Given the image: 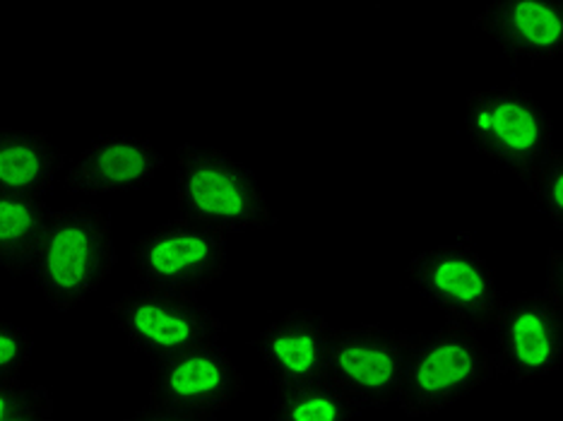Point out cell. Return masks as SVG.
<instances>
[{"mask_svg": "<svg viewBox=\"0 0 563 421\" xmlns=\"http://www.w3.org/2000/svg\"><path fill=\"white\" fill-rule=\"evenodd\" d=\"M131 267L140 287L196 299L224 275L227 236L178 217L133 241Z\"/></svg>", "mask_w": 563, "mask_h": 421, "instance_id": "6", "label": "cell"}, {"mask_svg": "<svg viewBox=\"0 0 563 421\" xmlns=\"http://www.w3.org/2000/svg\"><path fill=\"white\" fill-rule=\"evenodd\" d=\"M330 344L332 325L306 306L277 318L253 340L275 388L328 376Z\"/></svg>", "mask_w": 563, "mask_h": 421, "instance_id": "13", "label": "cell"}, {"mask_svg": "<svg viewBox=\"0 0 563 421\" xmlns=\"http://www.w3.org/2000/svg\"><path fill=\"white\" fill-rule=\"evenodd\" d=\"M164 169L162 152L145 137L101 135L73 159L66 188L75 196L133 193L147 188Z\"/></svg>", "mask_w": 563, "mask_h": 421, "instance_id": "11", "label": "cell"}, {"mask_svg": "<svg viewBox=\"0 0 563 421\" xmlns=\"http://www.w3.org/2000/svg\"><path fill=\"white\" fill-rule=\"evenodd\" d=\"M510 63H549L563 54L561 0H498L472 20Z\"/></svg>", "mask_w": 563, "mask_h": 421, "instance_id": "12", "label": "cell"}, {"mask_svg": "<svg viewBox=\"0 0 563 421\" xmlns=\"http://www.w3.org/2000/svg\"><path fill=\"white\" fill-rule=\"evenodd\" d=\"M8 421H56L54 398L44 386H34L27 390V398L10 414Z\"/></svg>", "mask_w": 563, "mask_h": 421, "instance_id": "19", "label": "cell"}, {"mask_svg": "<svg viewBox=\"0 0 563 421\" xmlns=\"http://www.w3.org/2000/svg\"><path fill=\"white\" fill-rule=\"evenodd\" d=\"M246 378L222 342L164 356L150 366V405L220 417L241 398Z\"/></svg>", "mask_w": 563, "mask_h": 421, "instance_id": "9", "label": "cell"}, {"mask_svg": "<svg viewBox=\"0 0 563 421\" xmlns=\"http://www.w3.org/2000/svg\"><path fill=\"white\" fill-rule=\"evenodd\" d=\"M465 131L484 157L518 178L554 152V125L544 107L516 82L477 89L467 97Z\"/></svg>", "mask_w": 563, "mask_h": 421, "instance_id": "4", "label": "cell"}, {"mask_svg": "<svg viewBox=\"0 0 563 421\" xmlns=\"http://www.w3.org/2000/svg\"><path fill=\"white\" fill-rule=\"evenodd\" d=\"M549 299L561 303V253L552 251L549 253V277H547V291Z\"/></svg>", "mask_w": 563, "mask_h": 421, "instance_id": "22", "label": "cell"}, {"mask_svg": "<svg viewBox=\"0 0 563 421\" xmlns=\"http://www.w3.org/2000/svg\"><path fill=\"white\" fill-rule=\"evenodd\" d=\"M364 407L330 376L275 390L273 421H356Z\"/></svg>", "mask_w": 563, "mask_h": 421, "instance_id": "16", "label": "cell"}, {"mask_svg": "<svg viewBox=\"0 0 563 421\" xmlns=\"http://www.w3.org/2000/svg\"><path fill=\"white\" fill-rule=\"evenodd\" d=\"M51 212L44 200L0 193V270L15 277L30 273Z\"/></svg>", "mask_w": 563, "mask_h": 421, "instance_id": "15", "label": "cell"}, {"mask_svg": "<svg viewBox=\"0 0 563 421\" xmlns=\"http://www.w3.org/2000/svg\"><path fill=\"white\" fill-rule=\"evenodd\" d=\"M66 155L51 137L24 128H0V193L36 198L54 186Z\"/></svg>", "mask_w": 563, "mask_h": 421, "instance_id": "14", "label": "cell"}, {"mask_svg": "<svg viewBox=\"0 0 563 421\" xmlns=\"http://www.w3.org/2000/svg\"><path fill=\"white\" fill-rule=\"evenodd\" d=\"M498 378L532 383L556 374L563 364L561 303L542 295H525L504 303L494 325Z\"/></svg>", "mask_w": 563, "mask_h": 421, "instance_id": "10", "label": "cell"}, {"mask_svg": "<svg viewBox=\"0 0 563 421\" xmlns=\"http://www.w3.org/2000/svg\"><path fill=\"white\" fill-rule=\"evenodd\" d=\"M407 275L419 297L441 311L451 325L486 333L504 311L506 299L494 270L467 236L419 253Z\"/></svg>", "mask_w": 563, "mask_h": 421, "instance_id": "5", "label": "cell"}, {"mask_svg": "<svg viewBox=\"0 0 563 421\" xmlns=\"http://www.w3.org/2000/svg\"><path fill=\"white\" fill-rule=\"evenodd\" d=\"M125 342L150 362L220 342L224 325L208 306L190 297L135 287L109 306Z\"/></svg>", "mask_w": 563, "mask_h": 421, "instance_id": "7", "label": "cell"}, {"mask_svg": "<svg viewBox=\"0 0 563 421\" xmlns=\"http://www.w3.org/2000/svg\"><path fill=\"white\" fill-rule=\"evenodd\" d=\"M34 337L18 323L0 318V378H20L22 368L30 364Z\"/></svg>", "mask_w": 563, "mask_h": 421, "instance_id": "18", "label": "cell"}, {"mask_svg": "<svg viewBox=\"0 0 563 421\" xmlns=\"http://www.w3.org/2000/svg\"><path fill=\"white\" fill-rule=\"evenodd\" d=\"M494 378V352L484 347L477 333L448 323L409 337L398 405L407 417H433Z\"/></svg>", "mask_w": 563, "mask_h": 421, "instance_id": "3", "label": "cell"}, {"mask_svg": "<svg viewBox=\"0 0 563 421\" xmlns=\"http://www.w3.org/2000/svg\"><path fill=\"white\" fill-rule=\"evenodd\" d=\"M27 386L20 378H0V421H8L10 414L27 398Z\"/></svg>", "mask_w": 563, "mask_h": 421, "instance_id": "21", "label": "cell"}, {"mask_svg": "<svg viewBox=\"0 0 563 421\" xmlns=\"http://www.w3.org/2000/svg\"><path fill=\"white\" fill-rule=\"evenodd\" d=\"M117 261L111 220L85 202L51 212L27 275L51 309L70 313L95 295Z\"/></svg>", "mask_w": 563, "mask_h": 421, "instance_id": "1", "label": "cell"}, {"mask_svg": "<svg viewBox=\"0 0 563 421\" xmlns=\"http://www.w3.org/2000/svg\"><path fill=\"white\" fill-rule=\"evenodd\" d=\"M176 159V200L186 220L208 224L224 236L277 224L258 176L243 162L200 145H181Z\"/></svg>", "mask_w": 563, "mask_h": 421, "instance_id": "2", "label": "cell"}, {"mask_svg": "<svg viewBox=\"0 0 563 421\" xmlns=\"http://www.w3.org/2000/svg\"><path fill=\"white\" fill-rule=\"evenodd\" d=\"M520 184L530 190L537 208L552 222L559 232L563 229V159L554 149L540 167L520 176Z\"/></svg>", "mask_w": 563, "mask_h": 421, "instance_id": "17", "label": "cell"}, {"mask_svg": "<svg viewBox=\"0 0 563 421\" xmlns=\"http://www.w3.org/2000/svg\"><path fill=\"white\" fill-rule=\"evenodd\" d=\"M409 337L378 323L332 328L328 376L364 410H386L398 402Z\"/></svg>", "mask_w": 563, "mask_h": 421, "instance_id": "8", "label": "cell"}, {"mask_svg": "<svg viewBox=\"0 0 563 421\" xmlns=\"http://www.w3.org/2000/svg\"><path fill=\"white\" fill-rule=\"evenodd\" d=\"M123 421H217V414L205 412H188L176 410V407H162V405H145L137 412L125 417Z\"/></svg>", "mask_w": 563, "mask_h": 421, "instance_id": "20", "label": "cell"}]
</instances>
